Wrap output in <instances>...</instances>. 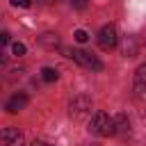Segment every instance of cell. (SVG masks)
<instances>
[{"label":"cell","instance_id":"9a60e30c","mask_svg":"<svg viewBox=\"0 0 146 146\" xmlns=\"http://www.w3.org/2000/svg\"><path fill=\"white\" fill-rule=\"evenodd\" d=\"M0 41L7 43V41H9V32H2V34H0Z\"/></svg>","mask_w":146,"mask_h":146},{"label":"cell","instance_id":"3957f363","mask_svg":"<svg viewBox=\"0 0 146 146\" xmlns=\"http://www.w3.org/2000/svg\"><path fill=\"white\" fill-rule=\"evenodd\" d=\"M119 43V36H116V27L114 25H103L100 32H98V46L103 50H114Z\"/></svg>","mask_w":146,"mask_h":146},{"label":"cell","instance_id":"52a82bcc","mask_svg":"<svg viewBox=\"0 0 146 146\" xmlns=\"http://www.w3.org/2000/svg\"><path fill=\"white\" fill-rule=\"evenodd\" d=\"M87 110H91V100L87 96H78L73 103H71V116H82Z\"/></svg>","mask_w":146,"mask_h":146},{"label":"cell","instance_id":"7c38bea8","mask_svg":"<svg viewBox=\"0 0 146 146\" xmlns=\"http://www.w3.org/2000/svg\"><path fill=\"white\" fill-rule=\"evenodd\" d=\"M11 5H14V7H30L32 2H30V0H11Z\"/></svg>","mask_w":146,"mask_h":146},{"label":"cell","instance_id":"7a4b0ae2","mask_svg":"<svg viewBox=\"0 0 146 146\" xmlns=\"http://www.w3.org/2000/svg\"><path fill=\"white\" fill-rule=\"evenodd\" d=\"M89 132L96 137H110L114 135V119L107 112H96L89 121Z\"/></svg>","mask_w":146,"mask_h":146},{"label":"cell","instance_id":"6da1fadb","mask_svg":"<svg viewBox=\"0 0 146 146\" xmlns=\"http://www.w3.org/2000/svg\"><path fill=\"white\" fill-rule=\"evenodd\" d=\"M62 52H64L66 57H71L73 62H78L80 66L89 68V71H103V62H100L96 55L87 52V50H80V48H66V46H62Z\"/></svg>","mask_w":146,"mask_h":146},{"label":"cell","instance_id":"8992f818","mask_svg":"<svg viewBox=\"0 0 146 146\" xmlns=\"http://www.w3.org/2000/svg\"><path fill=\"white\" fill-rule=\"evenodd\" d=\"M135 96L139 100L146 98V64H141L135 73Z\"/></svg>","mask_w":146,"mask_h":146},{"label":"cell","instance_id":"277c9868","mask_svg":"<svg viewBox=\"0 0 146 146\" xmlns=\"http://www.w3.org/2000/svg\"><path fill=\"white\" fill-rule=\"evenodd\" d=\"M25 137L18 128H2L0 132V146H23Z\"/></svg>","mask_w":146,"mask_h":146},{"label":"cell","instance_id":"4fadbf2b","mask_svg":"<svg viewBox=\"0 0 146 146\" xmlns=\"http://www.w3.org/2000/svg\"><path fill=\"white\" fill-rule=\"evenodd\" d=\"M73 2V7H78V9H82L84 5H87V0H71Z\"/></svg>","mask_w":146,"mask_h":146},{"label":"cell","instance_id":"ba28073f","mask_svg":"<svg viewBox=\"0 0 146 146\" xmlns=\"http://www.w3.org/2000/svg\"><path fill=\"white\" fill-rule=\"evenodd\" d=\"M130 132V121H128V116L125 114H119L116 119H114V135H128Z\"/></svg>","mask_w":146,"mask_h":146},{"label":"cell","instance_id":"8fae6325","mask_svg":"<svg viewBox=\"0 0 146 146\" xmlns=\"http://www.w3.org/2000/svg\"><path fill=\"white\" fill-rule=\"evenodd\" d=\"M73 36H75V41H78V43H84V41L89 39V34H87L84 30H75V34H73Z\"/></svg>","mask_w":146,"mask_h":146},{"label":"cell","instance_id":"2e32d148","mask_svg":"<svg viewBox=\"0 0 146 146\" xmlns=\"http://www.w3.org/2000/svg\"><path fill=\"white\" fill-rule=\"evenodd\" d=\"M46 2H57V0H46Z\"/></svg>","mask_w":146,"mask_h":146},{"label":"cell","instance_id":"5b68a950","mask_svg":"<svg viewBox=\"0 0 146 146\" xmlns=\"http://www.w3.org/2000/svg\"><path fill=\"white\" fill-rule=\"evenodd\" d=\"M25 105H27V96H25L23 91H18V94H14V96L5 103V110H7L9 114H16V112L25 110Z\"/></svg>","mask_w":146,"mask_h":146},{"label":"cell","instance_id":"5bb4252c","mask_svg":"<svg viewBox=\"0 0 146 146\" xmlns=\"http://www.w3.org/2000/svg\"><path fill=\"white\" fill-rule=\"evenodd\" d=\"M32 146H52V144H48V141H41V139H34V141H32Z\"/></svg>","mask_w":146,"mask_h":146},{"label":"cell","instance_id":"30bf717a","mask_svg":"<svg viewBox=\"0 0 146 146\" xmlns=\"http://www.w3.org/2000/svg\"><path fill=\"white\" fill-rule=\"evenodd\" d=\"M11 52H14V55H16V57H23V55H25V46H23V43H18V41H16V43H14V46H11Z\"/></svg>","mask_w":146,"mask_h":146},{"label":"cell","instance_id":"9c48e42d","mask_svg":"<svg viewBox=\"0 0 146 146\" xmlns=\"http://www.w3.org/2000/svg\"><path fill=\"white\" fill-rule=\"evenodd\" d=\"M41 78H43L46 82H55V80L59 78V71H57V68H52V66H46V68L41 71Z\"/></svg>","mask_w":146,"mask_h":146}]
</instances>
